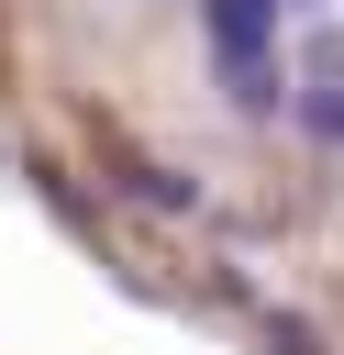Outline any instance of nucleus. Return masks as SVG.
<instances>
[{"mask_svg":"<svg viewBox=\"0 0 344 355\" xmlns=\"http://www.w3.org/2000/svg\"><path fill=\"white\" fill-rule=\"evenodd\" d=\"M200 22H211L222 67H266L277 55V0H200Z\"/></svg>","mask_w":344,"mask_h":355,"instance_id":"nucleus-1","label":"nucleus"},{"mask_svg":"<svg viewBox=\"0 0 344 355\" xmlns=\"http://www.w3.org/2000/svg\"><path fill=\"white\" fill-rule=\"evenodd\" d=\"M222 89H233V111H277V100H289L277 55H266V67H222Z\"/></svg>","mask_w":344,"mask_h":355,"instance_id":"nucleus-2","label":"nucleus"},{"mask_svg":"<svg viewBox=\"0 0 344 355\" xmlns=\"http://www.w3.org/2000/svg\"><path fill=\"white\" fill-rule=\"evenodd\" d=\"M300 133H311V144H344V78H311V100H300Z\"/></svg>","mask_w":344,"mask_h":355,"instance_id":"nucleus-3","label":"nucleus"}]
</instances>
